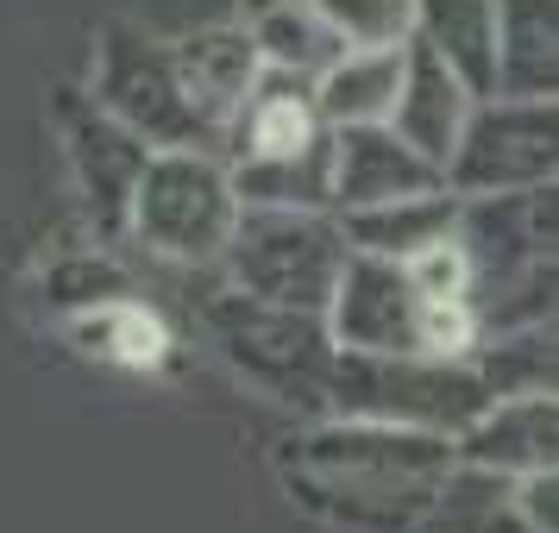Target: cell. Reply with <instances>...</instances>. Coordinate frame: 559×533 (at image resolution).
<instances>
[{"instance_id":"6da1fadb","label":"cell","mask_w":559,"mask_h":533,"mask_svg":"<svg viewBox=\"0 0 559 533\" xmlns=\"http://www.w3.org/2000/svg\"><path fill=\"white\" fill-rule=\"evenodd\" d=\"M277 483L289 508L333 533H415L459 483V458L447 433L321 414L277 452Z\"/></svg>"},{"instance_id":"7a4b0ae2","label":"cell","mask_w":559,"mask_h":533,"mask_svg":"<svg viewBox=\"0 0 559 533\" xmlns=\"http://www.w3.org/2000/svg\"><path fill=\"white\" fill-rule=\"evenodd\" d=\"M202 332H207V352L221 358L246 389H258L264 402L321 414L328 371H333L328 314L258 302V295H239L233 282H221L202 302Z\"/></svg>"},{"instance_id":"3957f363","label":"cell","mask_w":559,"mask_h":533,"mask_svg":"<svg viewBox=\"0 0 559 533\" xmlns=\"http://www.w3.org/2000/svg\"><path fill=\"white\" fill-rule=\"evenodd\" d=\"M88 45L95 51H88V88L82 95L107 120H120L152 152H221V132L189 101L177 63H170V38H152L132 20H107V26H95Z\"/></svg>"},{"instance_id":"277c9868","label":"cell","mask_w":559,"mask_h":533,"mask_svg":"<svg viewBox=\"0 0 559 533\" xmlns=\"http://www.w3.org/2000/svg\"><path fill=\"white\" fill-rule=\"evenodd\" d=\"M484 396L472 358H428V352H340L333 346L328 396L321 414H358V421H390V427H421L453 439Z\"/></svg>"},{"instance_id":"5b68a950","label":"cell","mask_w":559,"mask_h":533,"mask_svg":"<svg viewBox=\"0 0 559 533\" xmlns=\"http://www.w3.org/2000/svg\"><path fill=\"white\" fill-rule=\"evenodd\" d=\"M239 220L227 157L221 152H152L132 182L127 239L145 257L182 264V270H214Z\"/></svg>"},{"instance_id":"8992f818","label":"cell","mask_w":559,"mask_h":533,"mask_svg":"<svg viewBox=\"0 0 559 533\" xmlns=\"http://www.w3.org/2000/svg\"><path fill=\"white\" fill-rule=\"evenodd\" d=\"M346 264V239L328 207H239L227 245L214 257L221 282L239 295L321 314L333 295V277Z\"/></svg>"},{"instance_id":"52a82bcc","label":"cell","mask_w":559,"mask_h":533,"mask_svg":"<svg viewBox=\"0 0 559 533\" xmlns=\"http://www.w3.org/2000/svg\"><path fill=\"white\" fill-rule=\"evenodd\" d=\"M440 182L459 202L559 182V101H515V95L472 101Z\"/></svg>"},{"instance_id":"ba28073f","label":"cell","mask_w":559,"mask_h":533,"mask_svg":"<svg viewBox=\"0 0 559 533\" xmlns=\"http://www.w3.org/2000/svg\"><path fill=\"white\" fill-rule=\"evenodd\" d=\"M57 145H63V163H70V182H76L82 214H88L95 239L102 245H120L127 239L132 182L145 170L152 145L132 138L120 120H107L82 88H63L57 95Z\"/></svg>"},{"instance_id":"9c48e42d","label":"cell","mask_w":559,"mask_h":533,"mask_svg":"<svg viewBox=\"0 0 559 533\" xmlns=\"http://www.w3.org/2000/svg\"><path fill=\"white\" fill-rule=\"evenodd\" d=\"M421 295L403 264L371 252H346L328 295V332L340 352H421Z\"/></svg>"},{"instance_id":"30bf717a","label":"cell","mask_w":559,"mask_h":533,"mask_svg":"<svg viewBox=\"0 0 559 533\" xmlns=\"http://www.w3.org/2000/svg\"><path fill=\"white\" fill-rule=\"evenodd\" d=\"M554 195H559L554 182H540V189H515V195L459 202V245L472 257V289L534 270V264H554V239H559Z\"/></svg>"},{"instance_id":"8fae6325","label":"cell","mask_w":559,"mask_h":533,"mask_svg":"<svg viewBox=\"0 0 559 533\" xmlns=\"http://www.w3.org/2000/svg\"><path fill=\"white\" fill-rule=\"evenodd\" d=\"M453 458L472 477H522L559 464V396H497L453 433Z\"/></svg>"},{"instance_id":"7c38bea8","label":"cell","mask_w":559,"mask_h":533,"mask_svg":"<svg viewBox=\"0 0 559 533\" xmlns=\"http://www.w3.org/2000/svg\"><path fill=\"white\" fill-rule=\"evenodd\" d=\"M170 63H177L189 101L202 107L207 126L221 132V145H227L233 113L258 88V76H264V57H258L252 32L239 26V20H227V26H195V32H182V38H170Z\"/></svg>"},{"instance_id":"4fadbf2b","label":"cell","mask_w":559,"mask_h":533,"mask_svg":"<svg viewBox=\"0 0 559 533\" xmlns=\"http://www.w3.org/2000/svg\"><path fill=\"white\" fill-rule=\"evenodd\" d=\"M328 145H333V214L440 189V170L421 152H408L390 126H333Z\"/></svg>"},{"instance_id":"5bb4252c","label":"cell","mask_w":559,"mask_h":533,"mask_svg":"<svg viewBox=\"0 0 559 533\" xmlns=\"http://www.w3.org/2000/svg\"><path fill=\"white\" fill-rule=\"evenodd\" d=\"M465 113H472V95L459 88V76L421 45V38H408L403 45V88H396V107H390L383 126L396 132L408 152L428 157L433 170H447Z\"/></svg>"},{"instance_id":"9a60e30c","label":"cell","mask_w":559,"mask_h":533,"mask_svg":"<svg viewBox=\"0 0 559 533\" xmlns=\"http://www.w3.org/2000/svg\"><path fill=\"white\" fill-rule=\"evenodd\" d=\"M57 332H63V346H70L82 364H107V371H157V364L170 358V346H177L170 327H164V314L145 307L139 295L63 314Z\"/></svg>"},{"instance_id":"2e32d148","label":"cell","mask_w":559,"mask_h":533,"mask_svg":"<svg viewBox=\"0 0 559 533\" xmlns=\"http://www.w3.org/2000/svg\"><path fill=\"white\" fill-rule=\"evenodd\" d=\"M333 220H340L346 252H371V257L403 264V257L428 252V245H440V239H453L459 232V195L440 182V189H421V195L346 207V214H333Z\"/></svg>"},{"instance_id":"e0dca14e","label":"cell","mask_w":559,"mask_h":533,"mask_svg":"<svg viewBox=\"0 0 559 533\" xmlns=\"http://www.w3.org/2000/svg\"><path fill=\"white\" fill-rule=\"evenodd\" d=\"M328 126H321V113H314V95H308V82L296 76H277V70H264L258 88L239 101L227 126V163L233 157H296L308 145H321Z\"/></svg>"},{"instance_id":"ac0fdd59","label":"cell","mask_w":559,"mask_h":533,"mask_svg":"<svg viewBox=\"0 0 559 533\" xmlns=\"http://www.w3.org/2000/svg\"><path fill=\"white\" fill-rule=\"evenodd\" d=\"M408 45V38H403ZM403 45H353L308 82L321 126H383L403 88Z\"/></svg>"},{"instance_id":"d6986e66","label":"cell","mask_w":559,"mask_h":533,"mask_svg":"<svg viewBox=\"0 0 559 533\" xmlns=\"http://www.w3.org/2000/svg\"><path fill=\"white\" fill-rule=\"evenodd\" d=\"M408 38H421L472 101L497 95V0H415Z\"/></svg>"},{"instance_id":"ffe728a7","label":"cell","mask_w":559,"mask_h":533,"mask_svg":"<svg viewBox=\"0 0 559 533\" xmlns=\"http://www.w3.org/2000/svg\"><path fill=\"white\" fill-rule=\"evenodd\" d=\"M497 95L559 101V0H497Z\"/></svg>"},{"instance_id":"44dd1931","label":"cell","mask_w":559,"mask_h":533,"mask_svg":"<svg viewBox=\"0 0 559 533\" xmlns=\"http://www.w3.org/2000/svg\"><path fill=\"white\" fill-rule=\"evenodd\" d=\"M239 26L252 32L264 70L296 82H314L333 57L346 51V38L321 20L314 0H239Z\"/></svg>"},{"instance_id":"7402d4cb","label":"cell","mask_w":559,"mask_h":533,"mask_svg":"<svg viewBox=\"0 0 559 533\" xmlns=\"http://www.w3.org/2000/svg\"><path fill=\"white\" fill-rule=\"evenodd\" d=\"M239 207H328L333 214V145H308L296 157H233L227 163Z\"/></svg>"},{"instance_id":"603a6c76","label":"cell","mask_w":559,"mask_h":533,"mask_svg":"<svg viewBox=\"0 0 559 533\" xmlns=\"http://www.w3.org/2000/svg\"><path fill=\"white\" fill-rule=\"evenodd\" d=\"M472 371H478V383H484L490 402H497V396H559L554 320L478 332V346H472Z\"/></svg>"},{"instance_id":"cb8c5ba5","label":"cell","mask_w":559,"mask_h":533,"mask_svg":"<svg viewBox=\"0 0 559 533\" xmlns=\"http://www.w3.org/2000/svg\"><path fill=\"white\" fill-rule=\"evenodd\" d=\"M32 289H38V302H45L51 320L82 314V307H95V302L139 295V289H132V270L107 252L102 239H95V245H70V252L45 257V264H38V277H32Z\"/></svg>"},{"instance_id":"d4e9b609","label":"cell","mask_w":559,"mask_h":533,"mask_svg":"<svg viewBox=\"0 0 559 533\" xmlns=\"http://www.w3.org/2000/svg\"><path fill=\"white\" fill-rule=\"evenodd\" d=\"M314 7L346 38V51L353 45H403L415 26V0H314Z\"/></svg>"},{"instance_id":"484cf974","label":"cell","mask_w":559,"mask_h":533,"mask_svg":"<svg viewBox=\"0 0 559 533\" xmlns=\"http://www.w3.org/2000/svg\"><path fill=\"white\" fill-rule=\"evenodd\" d=\"M403 277L415 282L421 302H453V295L472 302V257H465V245H459V232L440 239V245H428V252L403 257Z\"/></svg>"},{"instance_id":"4316f807","label":"cell","mask_w":559,"mask_h":533,"mask_svg":"<svg viewBox=\"0 0 559 533\" xmlns=\"http://www.w3.org/2000/svg\"><path fill=\"white\" fill-rule=\"evenodd\" d=\"M503 508L528 533H559V464L554 471H522V477H509Z\"/></svg>"}]
</instances>
